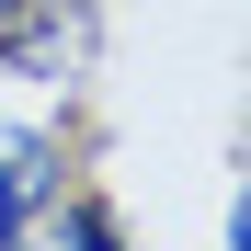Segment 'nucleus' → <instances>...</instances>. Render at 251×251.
<instances>
[{
	"mask_svg": "<svg viewBox=\"0 0 251 251\" xmlns=\"http://www.w3.org/2000/svg\"><path fill=\"white\" fill-rule=\"evenodd\" d=\"M57 240H80V251H114L126 228H114V205H92V194H80V205H57Z\"/></svg>",
	"mask_w": 251,
	"mask_h": 251,
	"instance_id": "7ed1b4c3",
	"label": "nucleus"
},
{
	"mask_svg": "<svg viewBox=\"0 0 251 251\" xmlns=\"http://www.w3.org/2000/svg\"><path fill=\"white\" fill-rule=\"evenodd\" d=\"M57 194V149L46 137H0V240H23Z\"/></svg>",
	"mask_w": 251,
	"mask_h": 251,
	"instance_id": "f257e3e1",
	"label": "nucleus"
},
{
	"mask_svg": "<svg viewBox=\"0 0 251 251\" xmlns=\"http://www.w3.org/2000/svg\"><path fill=\"white\" fill-rule=\"evenodd\" d=\"M228 240H251V194H240V205H228Z\"/></svg>",
	"mask_w": 251,
	"mask_h": 251,
	"instance_id": "20e7f679",
	"label": "nucleus"
},
{
	"mask_svg": "<svg viewBox=\"0 0 251 251\" xmlns=\"http://www.w3.org/2000/svg\"><path fill=\"white\" fill-rule=\"evenodd\" d=\"M0 46H12V57H23V69H57V57H69V46H80V12H23V23H12V34H0Z\"/></svg>",
	"mask_w": 251,
	"mask_h": 251,
	"instance_id": "f03ea898",
	"label": "nucleus"
}]
</instances>
